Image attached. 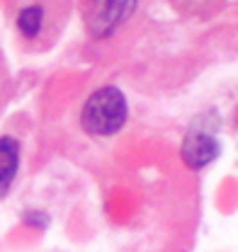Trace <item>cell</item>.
I'll return each instance as SVG.
<instances>
[{"instance_id": "obj_3", "label": "cell", "mask_w": 238, "mask_h": 252, "mask_svg": "<svg viewBox=\"0 0 238 252\" xmlns=\"http://www.w3.org/2000/svg\"><path fill=\"white\" fill-rule=\"evenodd\" d=\"M219 153H221V146L216 138V124L207 126V117H202V124L195 122L182 141V160L190 167L199 170L211 160H216Z\"/></svg>"}, {"instance_id": "obj_2", "label": "cell", "mask_w": 238, "mask_h": 252, "mask_svg": "<svg viewBox=\"0 0 238 252\" xmlns=\"http://www.w3.org/2000/svg\"><path fill=\"white\" fill-rule=\"evenodd\" d=\"M139 0H85L83 2V20L95 39L110 36L121 22L131 17Z\"/></svg>"}, {"instance_id": "obj_7", "label": "cell", "mask_w": 238, "mask_h": 252, "mask_svg": "<svg viewBox=\"0 0 238 252\" xmlns=\"http://www.w3.org/2000/svg\"><path fill=\"white\" fill-rule=\"evenodd\" d=\"M5 85H7V80H5V73H2V65H0V107H2V94H5Z\"/></svg>"}, {"instance_id": "obj_6", "label": "cell", "mask_w": 238, "mask_h": 252, "mask_svg": "<svg viewBox=\"0 0 238 252\" xmlns=\"http://www.w3.org/2000/svg\"><path fill=\"white\" fill-rule=\"evenodd\" d=\"M25 220H27V223H32V225H39V228H44V225L49 223V216H46V214H34V211H30V214L25 216Z\"/></svg>"}, {"instance_id": "obj_4", "label": "cell", "mask_w": 238, "mask_h": 252, "mask_svg": "<svg viewBox=\"0 0 238 252\" xmlns=\"http://www.w3.org/2000/svg\"><path fill=\"white\" fill-rule=\"evenodd\" d=\"M20 167V143L15 138H0V199L10 191Z\"/></svg>"}, {"instance_id": "obj_5", "label": "cell", "mask_w": 238, "mask_h": 252, "mask_svg": "<svg viewBox=\"0 0 238 252\" xmlns=\"http://www.w3.org/2000/svg\"><path fill=\"white\" fill-rule=\"evenodd\" d=\"M44 27V7L41 5H30V7H22L20 15H17V30L22 32V36L34 39Z\"/></svg>"}, {"instance_id": "obj_1", "label": "cell", "mask_w": 238, "mask_h": 252, "mask_svg": "<svg viewBox=\"0 0 238 252\" xmlns=\"http://www.w3.org/2000/svg\"><path fill=\"white\" fill-rule=\"evenodd\" d=\"M129 119L126 97L115 85H105L90 94L80 112V124L90 136H115Z\"/></svg>"}]
</instances>
